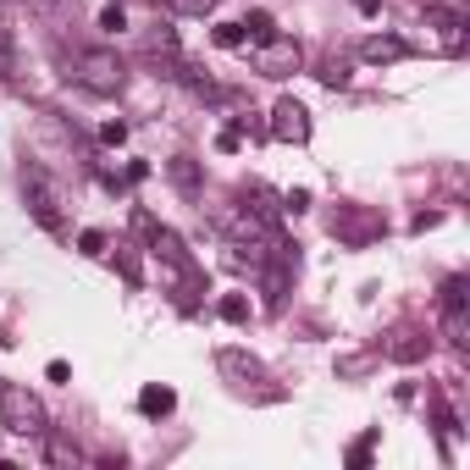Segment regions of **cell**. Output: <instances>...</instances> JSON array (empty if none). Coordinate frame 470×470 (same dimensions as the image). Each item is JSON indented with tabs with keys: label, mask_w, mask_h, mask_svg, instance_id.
<instances>
[{
	"label": "cell",
	"mask_w": 470,
	"mask_h": 470,
	"mask_svg": "<svg viewBox=\"0 0 470 470\" xmlns=\"http://www.w3.org/2000/svg\"><path fill=\"white\" fill-rule=\"evenodd\" d=\"M321 84H326V89H344V84H349V66H338V61H332L326 73H321Z\"/></svg>",
	"instance_id": "15"
},
{
	"label": "cell",
	"mask_w": 470,
	"mask_h": 470,
	"mask_svg": "<svg viewBox=\"0 0 470 470\" xmlns=\"http://www.w3.org/2000/svg\"><path fill=\"white\" fill-rule=\"evenodd\" d=\"M172 405H177V393L161 387V382H150V387L139 393V410H145V415H172Z\"/></svg>",
	"instance_id": "7"
},
{
	"label": "cell",
	"mask_w": 470,
	"mask_h": 470,
	"mask_svg": "<svg viewBox=\"0 0 470 470\" xmlns=\"http://www.w3.org/2000/svg\"><path fill=\"white\" fill-rule=\"evenodd\" d=\"M78 249H84V255H105V233H100V227L78 233Z\"/></svg>",
	"instance_id": "14"
},
{
	"label": "cell",
	"mask_w": 470,
	"mask_h": 470,
	"mask_svg": "<svg viewBox=\"0 0 470 470\" xmlns=\"http://www.w3.org/2000/svg\"><path fill=\"white\" fill-rule=\"evenodd\" d=\"M73 84H84L89 95H122L127 66L116 50H73Z\"/></svg>",
	"instance_id": "2"
},
{
	"label": "cell",
	"mask_w": 470,
	"mask_h": 470,
	"mask_svg": "<svg viewBox=\"0 0 470 470\" xmlns=\"http://www.w3.org/2000/svg\"><path fill=\"white\" fill-rule=\"evenodd\" d=\"M23 199H28V216H34L45 233L66 238V216H61V183H55L50 172H39V166H23Z\"/></svg>",
	"instance_id": "1"
},
{
	"label": "cell",
	"mask_w": 470,
	"mask_h": 470,
	"mask_svg": "<svg viewBox=\"0 0 470 470\" xmlns=\"http://www.w3.org/2000/svg\"><path fill=\"white\" fill-rule=\"evenodd\" d=\"M299 61H305V50H299V39H260V50H255V73H265V78H288V73H299Z\"/></svg>",
	"instance_id": "4"
},
{
	"label": "cell",
	"mask_w": 470,
	"mask_h": 470,
	"mask_svg": "<svg viewBox=\"0 0 470 470\" xmlns=\"http://www.w3.org/2000/svg\"><path fill=\"white\" fill-rule=\"evenodd\" d=\"M122 139H127V122H105L100 127V145H122Z\"/></svg>",
	"instance_id": "16"
},
{
	"label": "cell",
	"mask_w": 470,
	"mask_h": 470,
	"mask_svg": "<svg viewBox=\"0 0 470 470\" xmlns=\"http://www.w3.org/2000/svg\"><path fill=\"white\" fill-rule=\"evenodd\" d=\"M172 183H177V188H188V194L199 188V172H194V161H188V155H183V161H172Z\"/></svg>",
	"instance_id": "10"
},
{
	"label": "cell",
	"mask_w": 470,
	"mask_h": 470,
	"mask_svg": "<svg viewBox=\"0 0 470 470\" xmlns=\"http://www.w3.org/2000/svg\"><path fill=\"white\" fill-rule=\"evenodd\" d=\"M244 34H249V39L260 45V39H272L277 28H272V17H265V12H249V23H244Z\"/></svg>",
	"instance_id": "12"
},
{
	"label": "cell",
	"mask_w": 470,
	"mask_h": 470,
	"mask_svg": "<svg viewBox=\"0 0 470 470\" xmlns=\"http://www.w3.org/2000/svg\"><path fill=\"white\" fill-rule=\"evenodd\" d=\"M244 39H249V34H244V23H222V28H216V45H227V50H238Z\"/></svg>",
	"instance_id": "13"
},
{
	"label": "cell",
	"mask_w": 470,
	"mask_h": 470,
	"mask_svg": "<svg viewBox=\"0 0 470 470\" xmlns=\"http://www.w3.org/2000/svg\"><path fill=\"white\" fill-rule=\"evenodd\" d=\"M360 55H365L371 66H382V61H405V55H410V45L398 39V34H371V39L360 45Z\"/></svg>",
	"instance_id": "6"
},
{
	"label": "cell",
	"mask_w": 470,
	"mask_h": 470,
	"mask_svg": "<svg viewBox=\"0 0 470 470\" xmlns=\"http://www.w3.org/2000/svg\"><path fill=\"white\" fill-rule=\"evenodd\" d=\"M355 6H360V12H376V6H382V0H355Z\"/></svg>",
	"instance_id": "21"
},
{
	"label": "cell",
	"mask_w": 470,
	"mask_h": 470,
	"mask_svg": "<svg viewBox=\"0 0 470 470\" xmlns=\"http://www.w3.org/2000/svg\"><path fill=\"white\" fill-rule=\"evenodd\" d=\"M216 310H222V321H249V299H244V294H227Z\"/></svg>",
	"instance_id": "11"
},
{
	"label": "cell",
	"mask_w": 470,
	"mask_h": 470,
	"mask_svg": "<svg viewBox=\"0 0 470 470\" xmlns=\"http://www.w3.org/2000/svg\"><path fill=\"white\" fill-rule=\"evenodd\" d=\"M0 415H6V426L17 437H45V410H39V398L28 387L0 382Z\"/></svg>",
	"instance_id": "3"
},
{
	"label": "cell",
	"mask_w": 470,
	"mask_h": 470,
	"mask_svg": "<svg viewBox=\"0 0 470 470\" xmlns=\"http://www.w3.org/2000/svg\"><path fill=\"white\" fill-rule=\"evenodd\" d=\"M365 459H371V437H365V443H355V448H349V465H365Z\"/></svg>",
	"instance_id": "20"
},
{
	"label": "cell",
	"mask_w": 470,
	"mask_h": 470,
	"mask_svg": "<svg viewBox=\"0 0 470 470\" xmlns=\"http://www.w3.org/2000/svg\"><path fill=\"white\" fill-rule=\"evenodd\" d=\"M172 12H183V17H211L216 12V0H166Z\"/></svg>",
	"instance_id": "9"
},
{
	"label": "cell",
	"mask_w": 470,
	"mask_h": 470,
	"mask_svg": "<svg viewBox=\"0 0 470 470\" xmlns=\"http://www.w3.org/2000/svg\"><path fill=\"white\" fill-rule=\"evenodd\" d=\"M272 139H283V145H305L310 139V111L299 100H277L272 105Z\"/></svg>",
	"instance_id": "5"
},
{
	"label": "cell",
	"mask_w": 470,
	"mask_h": 470,
	"mask_svg": "<svg viewBox=\"0 0 470 470\" xmlns=\"http://www.w3.org/2000/svg\"><path fill=\"white\" fill-rule=\"evenodd\" d=\"M238 145H244V133H238V127H227V133H222V139H216V150H227V155H233Z\"/></svg>",
	"instance_id": "19"
},
{
	"label": "cell",
	"mask_w": 470,
	"mask_h": 470,
	"mask_svg": "<svg viewBox=\"0 0 470 470\" xmlns=\"http://www.w3.org/2000/svg\"><path fill=\"white\" fill-rule=\"evenodd\" d=\"M305 205H310V194H305V188H294V194H288V199H283V211H294V216H299V211H305Z\"/></svg>",
	"instance_id": "18"
},
{
	"label": "cell",
	"mask_w": 470,
	"mask_h": 470,
	"mask_svg": "<svg viewBox=\"0 0 470 470\" xmlns=\"http://www.w3.org/2000/svg\"><path fill=\"white\" fill-rule=\"evenodd\" d=\"M100 28H111V34H116V28H127V17H122V6H105V12H100Z\"/></svg>",
	"instance_id": "17"
},
{
	"label": "cell",
	"mask_w": 470,
	"mask_h": 470,
	"mask_svg": "<svg viewBox=\"0 0 470 470\" xmlns=\"http://www.w3.org/2000/svg\"><path fill=\"white\" fill-rule=\"evenodd\" d=\"M155 249H161V255H166L172 265H183V272H188V255H183V244H177L172 233H155Z\"/></svg>",
	"instance_id": "8"
}]
</instances>
